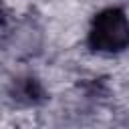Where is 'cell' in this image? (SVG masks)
I'll return each mask as SVG.
<instances>
[{
  "label": "cell",
  "instance_id": "1",
  "mask_svg": "<svg viewBox=\"0 0 129 129\" xmlns=\"http://www.w3.org/2000/svg\"><path fill=\"white\" fill-rule=\"evenodd\" d=\"M89 44L97 52H119L129 44V18L119 8L103 10L89 30Z\"/></svg>",
  "mask_w": 129,
  "mask_h": 129
}]
</instances>
